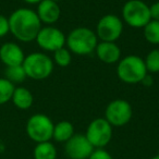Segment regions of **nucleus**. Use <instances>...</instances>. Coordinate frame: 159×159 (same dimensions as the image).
Here are the masks:
<instances>
[{"instance_id":"nucleus-1","label":"nucleus","mask_w":159,"mask_h":159,"mask_svg":"<svg viewBox=\"0 0 159 159\" xmlns=\"http://www.w3.org/2000/svg\"><path fill=\"white\" fill-rule=\"evenodd\" d=\"M10 33L22 43H30L36 39L42 29V22L36 11L29 8L14 10L9 18Z\"/></svg>"},{"instance_id":"nucleus-2","label":"nucleus","mask_w":159,"mask_h":159,"mask_svg":"<svg viewBox=\"0 0 159 159\" xmlns=\"http://www.w3.org/2000/svg\"><path fill=\"white\" fill-rule=\"evenodd\" d=\"M98 44V37L89 27H76L69 33L66 38V45L72 53L86 56L95 51Z\"/></svg>"},{"instance_id":"nucleus-3","label":"nucleus","mask_w":159,"mask_h":159,"mask_svg":"<svg viewBox=\"0 0 159 159\" xmlns=\"http://www.w3.org/2000/svg\"><path fill=\"white\" fill-rule=\"evenodd\" d=\"M145 61L139 56H126L121 59L117 66V74L122 82L126 84L142 83L147 75Z\"/></svg>"},{"instance_id":"nucleus-4","label":"nucleus","mask_w":159,"mask_h":159,"mask_svg":"<svg viewBox=\"0 0 159 159\" xmlns=\"http://www.w3.org/2000/svg\"><path fill=\"white\" fill-rule=\"evenodd\" d=\"M53 60L43 52H32L25 56L23 68L26 76L35 81H42L50 76L53 71Z\"/></svg>"},{"instance_id":"nucleus-5","label":"nucleus","mask_w":159,"mask_h":159,"mask_svg":"<svg viewBox=\"0 0 159 159\" xmlns=\"http://www.w3.org/2000/svg\"><path fill=\"white\" fill-rule=\"evenodd\" d=\"M53 126L55 124L49 117L44 113H35L27 120L25 131L27 136L37 144L52 139Z\"/></svg>"},{"instance_id":"nucleus-6","label":"nucleus","mask_w":159,"mask_h":159,"mask_svg":"<svg viewBox=\"0 0 159 159\" xmlns=\"http://www.w3.org/2000/svg\"><path fill=\"white\" fill-rule=\"evenodd\" d=\"M122 19L129 26L143 29L150 21L149 6L142 0H129L122 8Z\"/></svg>"},{"instance_id":"nucleus-7","label":"nucleus","mask_w":159,"mask_h":159,"mask_svg":"<svg viewBox=\"0 0 159 159\" xmlns=\"http://www.w3.org/2000/svg\"><path fill=\"white\" fill-rule=\"evenodd\" d=\"M85 136L94 148H104L111 141L112 125L105 118H97L89 124Z\"/></svg>"},{"instance_id":"nucleus-8","label":"nucleus","mask_w":159,"mask_h":159,"mask_svg":"<svg viewBox=\"0 0 159 159\" xmlns=\"http://www.w3.org/2000/svg\"><path fill=\"white\" fill-rule=\"evenodd\" d=\"M123 32V22L115 14H106L97 23L96 35L100 42H115L120 38Z\"/></svg>"},{"instance_id":"nucleus-9","label":"nucleus","mask_w":159,"mask_h":159,"mask_svg":"<svg viewBox=\"0 0 159 159\" xmlns=\"http://www.w3.org/2000/svg\"><path fill=\"white\" fill-rule=\"evenodd\" d=\"M132 106L124 99L112 100L105 110V119L112 126H123L128 124L132 119Z\"/></svg>"},{"instance_id":"nucleus-10","label":"nucleus","mask_w":159,"mask_h":159,"mask_svg":"<svg viewBox=\"0 0 159 159\" xmlns=\"http://www.w3.org/2000/svg\"><path fill=\"white\" fill-rule=\"evenodd\" d=\"M66 38V36H64L62 31H60L59 29L52 25H47L40 29L35 40L43 50L55 52L56 50L64 47Z\"/></svg>"},{"instance_id":"nucleus-11","label":"nucleus","mask_w":159,"mask_h":159,"mask_svg":"<svg viewBox=\"0 0 159 159\" xmlns=\"http://www.w3.org/2000/svg\"><path fill=\"white\" fill-rule=\"evenodd\" d=\"M94 149L85 134H74L66 142V154L70 159H89Z\"/></svg>"},{"instance_id":"nucleus-12","label":"nucleus","mask_w":159,"mask_h":159,"mask_svg":"<svg viewBox=\"0 0 159 159\" xmlns=\"http://www.w3.org/2000/svg\"><path fill=\"white\" fill-rule=\"evenodd\" d=\"M24 59V51L16 43L8 42L0 47V60L6 66H21Z\"/></svg>"},{"instance_id":"nucleus-13","label":"nucleus","mask_w":159,"mask_h":159,"mask_svg":"<svg viewBox=\"0 0 159 159\" xmlns=\"http://www.w3.org/2000/svg\"><path fill=\"white\" fill-rule=\"evenodd\" d=\"M36 13L42 23L52 25L59 20L61 11L58 2H55L52 0H42L37 5Z\"/></svg>"},{"instance_id":"nucleus-14","label":"nucleus","mask_w":159,"mask_h":159,"mask_svg":"<svg viewBox=\"0 0 159 159\" xmlns=\"http://www.w3.org/2000/svg\"><path fill=\"white\" fill-rule=\"evenodd\" d=\"M98 59L107 64L119 62L121 57V49L115 42H100L95 48Z\"/></svg>"},{"instance_id":"nucleus-15","label":"nucleus","mask_w":159,"mask_h":159,"mask_svg":"<svg viewBox=\"0 0 159 159\" xmlns=\"http://www.w3.org/2000/svg\"><path fill=\"white\" fill-rule=\"evenodd\" d=\"M11 102L18 109L21 110H27L32 107L34 102L33 94L29 91L27 89L23 86L16 87L12 95Z\"/></svg>"},{"instance_id":"nucleus-16","label":"nucleus","mask_w":159,"mask_h":159,"mask_svg":"<svg viewBox=\"0 0 159 159\" xmlns=\"http://www.w3.org/2000/svg\"><path fill=\"white\" fill-rule=\"evenodd\" d=\"M74 135V126L70 121H59L53 126L52 139L59 143H66Z\"/></svg>"},{"instance_id":"nucleus-17","label":"nucleus","mask_w":159,"mask_h":159,"mask_svg":"<svg viewBox=\"0 0 159 159\" xmlns=\"http://www.w3.org/2000/svg\"><path fill=\"white\" fill-rule=\"evenodd\" d=\"M34 159H56L57 149L50 141L37 143L33 152Z\"/></svg>"},{"instance_id":"nucleus-18","label":"nucleus","mask_w":159,"mask_h":159,"mask_svg":"<svg viewBox=\"0 0 159 159\" xmlns=\"http://www.w3.org/2000/svg\"><path fill=\"white\" fill-rule=\"evenodd\" d=\"M26 73L23 66H6L5 70V79L12 83V84H20L23 83L26 79Z\"/></svg>"},{"instance_id":"nucleus-19","label":"nucleus","mask_w":159,"mask_h":159,"mask_svg":"<svg viewBox=\"0 0 159 159\" xmlns=\"http://www.w3.org/2000/svg\"><path fill=\"white\" fill-rule=\"evenodd\" d=\"M143 29H144L145 39L149 44L158 45L159 44V21L150 20Z\"/></svg>"},{"instance_id":"nucleus-20","label":"nucleus","mask_w":159,"mask_h":159,"mask_svg":"<svg viewBox=\"0 0 159 159\" xmlns=\"http://www.w3.org/2000/svg\"><path fill=\"white\" fill-rule=\"evenodd\" d=\"M14 84L5 77H0V106L7 104L12 98L14 92Z\"/></svg>"},{"instance_id":"nucleus-21","label":"nucleus","mask_w":159,"mask_h":159,"mask_svg":"<svg viewBox=\"0 0 159 159\" xmlns=\"http://www.w3.org/2000/svg\"><path fill=\"white\" fill-rule=\"evenodd\" d=\"M71 60H72V52L66 47H62L53 52V63L61 68L68 66L71 63Z\"/></svg>"},{"instance_id":"nucleus-22","label":"nucleus","mask_w":159,"mask_h":159,"mask_svg":"<svg viewBox=\"0 0 159 159\" xmlns=\"http://www.w3.org/2000/svg\"><path fill=\"white\" fill-rule=\"evenodd\" d=\"M144 61H145L147 72L158 73L159 72V49H152V51H149Z\"/></svg>"},{"instance_id":"nucleus-23","label":"nucleus","mask_w":159,"mask_h":159,"mask_svg":"<svg viewBox=\"0 0 159 159\" xmlns=\"http://www.w3.org/2000/svg\"><path fill=\"white\" fill-rule=\"evenodd\" d=\"M89 159H112V156L104 148H95Z\"/></svg>"},{"instance_id":"nucleus-24","label":"nucleus","mask_w":159,"mask_h":159,"mask_svg":"<svg viewBox=\"0 0 159 159\" xmlns=\"http://www.w3.org/2000/svg\"><path fill=\"white\" fill-rule=\"evenodd\" d=\"M8 33H10L9 19L2 14H0V38L5 37Z\"/></svg>"},{"instance_id":"nucleus-25","label":"nucleus","mask_w":159,"mask_h":159,"mask_svg":"<svg viewBox=\"0 0 159 159\" xmlns=\"http://www.w3.org/2000/svg\"><path fill=\"white\" fill-rule=\"evenodd\" d=\"M149 14L150 20L159 21V1L154 2L152 6H149Z\"/></svg>"},{"instance_id":"nucleus-26","label":"nucleus","mask_w":159,"mask_h":159,"mask_svg":"<svg viewBox=\"0 0 159 159\" xmlns=\"http://www.w3.org/2000/svg\"><path fill=\"white\" fill-rule=\"evenodd\" d=\"M25 3H29V5H38V3L42 1V0H22Z\"/></svg>"},{"instance_id":"nucleus-27","label":"nucleus","mask_w":159,"mask_h":159,"mask_svg":"<svg viewBox=\"0 0 159 159\" xmlns=\"http://www.w3.org/2000/svg\"><path fill=\"white\" fill-rule=\"evenodd\" d=\"M152 159H159V154H158V155H156V156H154Z\"/></svg>"},{"instance_id":"nucleus-28","label":"nucleus","mask_w":159,"mask_h":159,"mask_svg":"<svg viewBox=\"0 0 159 159\" xmlns=\"http://www.w3.org/2000/svg\"><path fill=\"white\" fill-rule=\"evenodd\" d=\"M52 1H55V2H59V1H61V0H52Z\"/></svg>"}]
</instances>
